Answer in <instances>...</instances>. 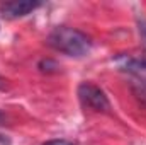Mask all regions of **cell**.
<instances>
[{
	"label": "cell",
	"instance_id": "1",
	"mask_svg": "<svg viewBox=\"0 0 146 145\" xmlns=\"http://www.w3.org/2000/svg\"><path fill=\"white\" fill-rule=\"evenodd\" d=\"M48 44L53 50L75 58L85 56L92 50V39L85 33L66 26H60L53 29L48 36Z\"/></svg>",
	"mask_w": 146,
	"mask_h": 145
},
{
	"label": "cell",
	"instance_id": "2",
	"mask_svg": "<svg viewBox=\"0 0 146 145\" xmlns=\"http://www.w3.org/2000/svg\"><path fill=\"white\" fill-rule=\"evenodd\" d=\"M78 99L83 108L94 109L97 113H107L110 109V103L106 92L92 82H82L78 85Z\"/></svg>",
	"mask_w": 146,
	"mask_h": 145
},
{
	"label": "cell",
	"instance_id": "3",
	"mask_svg": "<svg viewBox=\"0 0 146 145\" xmlns=\"http://www.w3.org/2000/svg\"><path fill=\"white\" fill-rule=\"evenodd\" d=\"M37 7H41V2H31V0H14V2H5L0 5V12L9 17V19H17V17H24L27 14H31L33 10H36Z\"/></svg>",
	"mask_w": 146,
	"mask_h": 145
},
{
	"label": "cell",
	"instance_id": "4",
	"mask_svg": "<svg viewBox=\"0 0 146 145\" xmlns=\"http://www.w3.org/2000/svg\"><path fill=\"white\" fill-rule=\"evenodd\" d=\"M117 65L121 70L146 80V56H122Z\"/></svg>",
	"mask_w": 146,
	"mask_h": 145
},
{
	"label": "cell",
	"instance_id": "5",
	"mask_svg": "<svg viewBox=\"0 0 146 145\" xmlns=\"http://www.w3.org/2000/svg\"><path fill=\"white\" fill-rule=\"evenodd\" d=\"M39 68H41L42 72H54V70H58L60 67H58V63L53 62V60H42V62L39 63Z\"/></svg>",
	"mask_w": 146,
	"mask_h": 145
},
{
	"label": "cell",
	"instance_id": "6",
	"mask_svg": "<svg viewBox=\"0 0 146 145\" xmlns=\"http://www.w3.org/2000/svg\"><path fill=\"white\" fill-rule=\"evenodd\" d=\"M42 145H75V144L68 142V140H49V142H46Z\"/></svg>",
	"mask_w": 146,
	"mask_h": 145
},
{
	"label": "cell",
	"instance_id": "7",
	"mask_svg": "<svg viewBox=\"0 0 146 145\" xmlns=\"http://www.w3.org/2000/svg\"><path fill=\"white\" fill-rule=\"evenodd\" d=\"M139 34L145 39V44H146V21H139Z\"/></svg>",
	"mask_w": 146,
	"mask_h": 145
},
{
	"label": "cell",
	"instance_id": "8",
	"mask_svg": "<svg viewBox=\"0 0 146 145\" xmlns=\"http://www.w3.org/2000/svg\"><path fill=\"white\" fill-rule=\"evenodd\" d=\"M0 89H5V79L0 75Z\"/></svg>",
	"mask_w": 146,
	"mask_h": 145
},
{
	"label": "cell",
	"instance_id": "9",
	"mask_svg": "<svg viewBox=\"0 0 146 145\" xmlns=\"http://www.w3.org/2000/svg\"><path fill=\"white\" fill-rule=\"evenodd\" d=\"M0 118H2V114H0Z\"/></svg>",
	"mask_w": 146,
	"mask_h": 145
}]
</instances>
